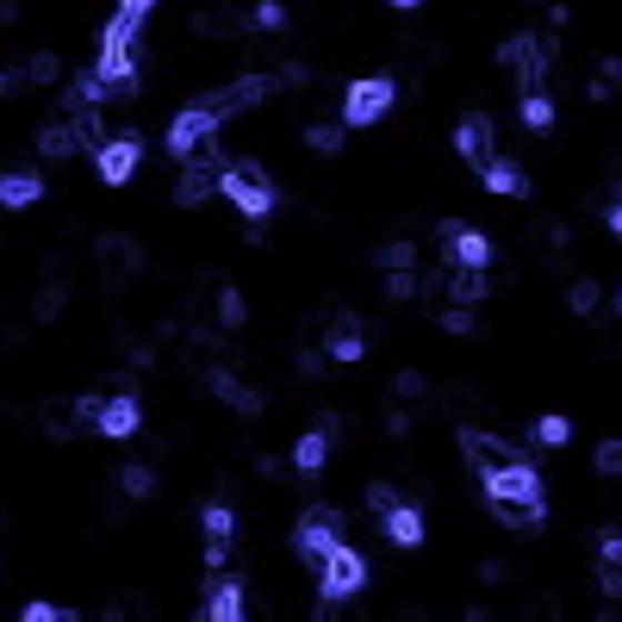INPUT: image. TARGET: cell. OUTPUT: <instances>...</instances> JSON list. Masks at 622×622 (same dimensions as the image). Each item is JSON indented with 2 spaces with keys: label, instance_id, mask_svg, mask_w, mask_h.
Wrapping results in <instances>:
<instances>
[{
  "label": "cell",
  "instance_id": "obj_1",
  "mask_svg": "<svg viewBox=\"0 0 622 622\" xmlns=\"http://www.w3.org/2000/svg\"><path fill=\"white\" fill-rule=\"evenodd\" d=\"M485 498H492V511L504 529H542L548 504H542V473L529 461H511L504 473H492L485 480Z\"/></svg>",
  "mask_w": 622,
  "mask_h": 622
},
{
  "label": "cell",
  "instance_id": "obj_2",
  "mask_svg": "<svg viewBox=\"0 0 622 622\" xmlns=\"http://www.w3.org/2000/svg\"><path fill=\"white\" fill-rule=\"evenodd\" d=\"M218 193H224L243 218H268V212H274V181H268L262 162H231V169H218Z\"/></svg>",
  "mask_w": 622,
  "mask_h": 622
},
{
  "label": "cell",
  "instance_id": "obj_3",
  "mask_svg": "<svg viewBox=\"0 0 622 622\" xmlns=\"http://www.w3.org/2000/svg\"><path fill=\"white\" fill-rule=\"evenodd\" d=\"M218 124H224V119H218L205 100H200V107H187V112H174V119H169V150L181 156V162H200V156L218 150Z\"/></svg>",
  "mask_w": 622,
  "mask_h": 622
},
{
  "label": "cell",
  "instance_id": "obj_4",
  "mask_svg": "<svg viewBox=\"0 0 622 622\" xmlns=\"http://www.w3.org/2000/svg\"><path fill=\"white\" fill-rule=\"evenodd\" d=\"M76 423H93L107 442H124V435H138L143 411H138V399H131V392H112V399H81L76 404Z\"/></svg>",
  "mask_w": 622,
  "mask_h": 622
},
{
  "label": "cell",
  "instance_id": "obj_5",
  "mask_svg": "<svg viewBox=\"0 0 622 622\" xmlns=\"http://www.w3.org/2000/svg\"><path fill=\"white\" fill-rule=\"evenodd\" d=\"M392 93H399V88H392L387 76H368V81H355V88L342 93V124H355V131H361V124L387 119V112H392Z\"/></svg>",
  "mask_w": 622,
  "mask_h": 622
},
{
  "label": "cell",
  "instance_id": "obj_6",
  "mask_svg": "<svg viewBox=\"0 0 622 622\" xmlns=\"http://www.w3.org/2000/svg\"><path fill=\"white\" fill-rule=\"evenodd\" d=\"M318 585H324V598H349V591L368 585V560L355 554V548H330L324 560H318Z\"/></svg>",
  "mask_w": 622,
  "mask_h": 622
},
{
  "label": "cell",
  "instance_id": "obj_7",
  "mask_svg": "<svg viewBox=\"0 0 622 622\" xmlns=\"http://www.w3.org/2000/svg\"><path fill=\"white\" fill-rule=\"evenodd\" d=\"M498 57H504V69L516 76V88H523V93H535V88H542V76H548V44L535 38V31L511 38V44L498 50Z\"/></svg>",
  "mask_w": 622,
  "mask_h": 622
},
{
  "label": "cell",
  "instance_id": "obj_8",
  "mask_svg": "<svg viewBox=\"0 0 622 622\" xmlns=\"http://www.w3.org/2000/svg\"><path fill=\"white\" fill-rule=\"evenodd\" d=\"M461 461L480 473V480H492V473H504L511 461H523V454L504 442V435H485V430H461Z\"/></svg>",
  "mask_w": 622,
  "mask_h": 622
},
{
  "label": "cell",
  "instance_id": "obj_9",
  "mask_svg": "<svg viewBox=\"0 0 622 622\" xmlns=\"http://www.w3.org/2000/svg\"><path fill=\"white\" fill-rule=\"evenodd\" d=\"M93 169H100V181H107V187H124L131 174H138V138H131V131L107 138L100 150H93Z\"/></svg>",
  "mask_w": 622,
  "mask_h": 622
},
{
  "label": "cell",
  "instance_id": "obj_10",
  "mask_svg": "<svg viewBox=\"0 0 622 622\" xmlns=\"http://www.w3.org/2000/svg\"><path fill=\"white\" fill-rule=\"evenodd\" d=\"M442 255H449V268H485L492 262V243L473 224H442Z\"/></svg>",
  "mask_w": 622,
  "mask_h": 622
},
{
  "label": "cell",
  "instance_id": "obj_11",
  "mask_svg": "<svg viewBox=\"0 0 622 622\" xmlns=\"http://www.w3.org/2000/svg\"><path fill=\"white\" fill-rule=\"evenodd\" d=\"M293 548H299V560H324L330 548H337V511H305L299 516Z\"/></svg>",
  "mask_w": 622,
  "mask_h": 622
},
{
  "label": "cell",
  "instance_id": "obj_12",
  "mask_svg": "<svg viewBox=\"0 0 622 622\" xmlns=\"http://www.w3.org/2000/svg\"><path fill=\"white\" fill-rule=\"evenodd\" d=\"M243 579H212V591H205V604L200 616L205 622H243Z\"/></svg>",
  "mask_w": 622,
  "mask_h": 622
},
{
  "label": "cell",
  "instance_id": "obj_13",
  "mask_svg": "<svg viewBox=\"0 0 622 622\" xmlns=\"http://www.w3.org/2000/svg\"><path fill=\"white\" fill-rule=\"evenodd\" d=\"M274 88V81L268 76H243V81H231V88H218L212 100H205V107L218 112V119H231V112H243V107H255V100H262V93Z\"/></svg>",
  "mask_w": 622,
  "mask_h": 622
},
{
  "label": "cell",
  "instance_id": "obj_14",
  "mask_svg": "<svg viewBox=\"0 0 622 622\" xmlns=\"http://www.w3.org/2000/svg\"><path fill=\"white\" fill-rule=\"evenodd\" d=\"M200 529H205V560L218 566V560L231 554V542H237V516H231V504H205Z\"/></svg>",
  "mask_w": 622,
  "mask_h": 622
},
{
  "label": "cell",
  "instance_id": "obj_15",
  "mask_svg": "<svg viewBox=\"0 0 622 622\" xmlns=\"http://www.w3.org/2000/svg\"><path fill=\"white\" fill-rule=\"evenodd\" d=\"M454 156L473 162V169H485V162H492V124H485V119H461V124H454Z\"/></svg>",
  "mask_w": 622,
  "mask_h": 622
},
{
  "label": "cell",
  "instance_id": "obj_16",
  "mask_svg": "<svg viewBox=\"0 0 622 622\" xmlns=\"http://www.w3.org/2000/svg\"><path fill=\"white\" fill-rule=\"evenodd\" d=\"M205 387L231 404V411H243V418H255V411H262V392H249L243 380H237V373H224V368H212V380H205Z\"/></svg>",
  "mask_w": 622,
  "mask_h": 622
},
{
  "label": "cell",
  "instance_id": "obj_17",
  "mask_svg": "<svg viewBox=\"0 0 622 622\" xmlns=\"http://www.w3.org/2000/svg\"><path fill=\"white\" fill-rule=\"evenodd\" d=\"M480 181H485V193H498V200H516V193H529V174L516 169V162H485L480 169Z\"/></svg>",
  "mask_w": 622,
  "mask_h": 622
},
{
  "label": "cell",
  "instance_id": "obj_18",
  "mask_svg": "<svg viewBox=\"0 0 622 622\" xmlns=\"http://www.w3.org/2000/svg\"><path fill=\"white\" fill-rule=\"evenodd\" d=\"M368 355V337H361V324L355 318H337V330H330V361H342V368H349V361H361Z\"/></svg>",
  "mask_w": 622,
  "mask_h": 622
},
{
  "label": "cell",
  "instance_id": "obj_19",
  "mask_svg": "<svg viewBox=\"0 0 622 622\" xmlns=\"http://www.w3.org/2000/svg\"><path fill=\"white\" fill-rule=\"evenodd\" d=\"M212 187H218V169H212V156H200V162H193V169L181 174V187H174V200H181V205H200L205 193H212Z\"/></svg>",
  "mask_w": 622,
  "mask_h": 622
},
{
  "label": "cell",
  "instance_id": "obj_20",
  "mask_svg": "<svg viewBox=\"0 0 622 622\" xmlns=\"http://www.w3.org/2000/svg\"><path fill=\"white\" fill-rule=\"evenodd\" d=\"M387 542L392 548H418L423 542V516L411 511V504H392L387 511Z\"/></svg>",
  "mask_w": 622,
  "mask_h": 622
},
{
  "label": "cell",
  "instance_id": "obj_21",
  "mask_svg": "<svg viewBox=\"0 0 622 622\" xmlns=\"http://www.w3.org/2000/svg\"><path fill=\"white\" fill-rule=\"evenodd\" d=\"M100 268H107L112 280L138 274V243H131V237H107V243H100Z\"/></svg>",
  "mask_w": 622,
  "mask_h": 622
},
{
  "label": "cell",
  "instance_id": "obj_22",
  "mask_svg": "<svg viewBox=\"0 0 622 622\" xmlns=\"http://www.w3.org/2000/svg\"><path fill=\"white\" fill-rule=\"evenodd\" d=\"M324 461H330V430H305L293 442V466H299V473H318Z\"/></svg>",
  "mask_w": 622,
  "mask_h": 622
},
{
  "label": "cell",
  "instance_id": "obj_23",
  "mask_svg": "<svg viewBox=\"0 0 622 622\" xmlns=\"http://www.w3.org/2000/svg\"><path fill=\"white\" fill-rule=\"evenodd\" d=\"M442 293H449L454 305H473V299H485L492 287H485V274H480V268H454V274L442 280Z\"/></svg>",
  "mask_w": 622,
  "mask_h": 622
},
{
  "label": "cell",
  "instance_id": "obj_24",
  "mask_svg": "<svg viewBox=\"0 0 622 622\" xmlns=\"http://www.w3.org/2000/svg\"><path fill=\"white\" fill-rule=\"evenodd\" d=\"M38 200H44L38 174H0V205H38Z\"/></svg>",
  "mask_w": 622,
  "mask_h": 622
},
{
  "label": "cell",
  "instance_id": "obj_25",
  "mask_svg": "<svg viewBox=\"0 0 622 622\" xmlns=\"http://www.w3.org/2000/svg\"><path fill=\"white\" fill-rule=\"evenodd\" d=\"M76 150H81V143H76V124H69V119L38 131V156H50V162H57V156H76Z\"/></svg>",
  "mask_w": 622,
  "mask_h": 622
},
{
  "label": "cell",
  "instance_id": "obj_26",
  "mask_svg": "<svg viewBox=\"0 0 622 622\" xmlns=\"http://www.w3.org/2000/svg\"><path fill=\"white\" fill-rule=\"evenodd\" d=\"M380 268H387V274H411V268H418V243H404V237H392V243L380 249Z\"/></svg>",
  "mask_w": 622,
  "mask_h": 622
},
{
  "label": "cell",
  "instance_id": "obj_27",
  "mask_svg": "<svg viewBox=\"0 0 622 622\" xmlns=\"http://www.w3.org/2000/svg\"><path fill=\"white\" fill-rule=\"evenodd\" d=\"M342 138H349L342 124H311V131H305V143H311L318 156H337V150H342Z\"/></svg>",
  "mask_w": 622,
  "mask_h": 622
},
{
  "label": "cell",
  "instance_id": "obj_28",
  "mask_svg": "<svg viewBox=\"0 0 622 622\" xmlns=\"http://www.w3.org/2000/svg\"><path fill=\"white\" fill-rule=\"evenodd\" d=\"M119 492L124 498H150L156 492V473H150V466H124V473H119Z\"/></svg>",
  "mask_w": 622,
  "mask_h": 622
},
{
  "label": "cell",
  "instance_id": "obj_29",
  "mask_svg": "<svg viewBox=\"0 0 622 622\" xmlns=\"http://www.w3.org/2000/svg\"><path fill=\"white\" fill-rule=\"evenodd\" d=\"M249 318V305H243V293H231V287H224V293H218V324L224 330H237Z\"/></svg>",
  "mask_w": 622,
  "mask_h": 622
},
{
  "label": "cell",
  "instance_id": "obj_30",
  "mask_svg": "<svg viewBox=\"0 0 622 622\" xmlns=\"http://www.w3.org/2000/svg\"><path fill=\"white\" fill-rule=\"evenodd\" d=\"M523 124H529V131H548V124H554V107H548V93H529V100H523Z\"/></svg>",
  "mask_w": 622,
  "mask_h": 622
},
{
  "label": "cell",
  "instance_id": "obj_31",
  "mask_svg": "<svg viewBox=\"0 0 622 622\" xmlns=\"http://www.w3.org/2000/svg\"><path fill=\"white\" fill-rule=\"evenodd\" d=\"M566 435H573V430H566V418H542V423H535V442H542V449H566Z\"/></svg>",
  "mask_w": 622,
  "mask_h": 622
},
{
  "label": "cell",
  "instance_id": "obj_32",
  "mask_svg": "<svg viewBox=\"0 0 622 622\" xmlns=\"http://www.w3.org/2000/svg\"><path fill=\"white\" fill-rule=\"evenodd\" d=\"M598 473H610V480H622V435H610L604 449H598Z\"/></svg>",
  "mask_w": 622,
  "mask_h": 622
},
{
  "label": "cell",
  "instance_id": "obj_33",
  "mask_svg": "<svg viewBox=\"0 0 622 622\" xmlns=\"http://www.w3.org/2000/svg\"><path fill=\"white\" fill-rule=\"evenodd\" d=\"M566 305H573L579 318H585V311H598V287H591V280H573V293H566Z\"/></svg>",
  "mask_w": 622,
  "mask_h": 622
},
{
  "label": "cell",
  "instance_id": "obj_34",
  "mask_svg": "<svg viewBox=\"0 0 622 622\" xmlns=\"http://www.w3.org/2000/svg\"><path fill=\"white\" fill-rule=\"evenodd\" d=\"M57 76H62V62L50 57V50H44V57H31V62H26V81H57Z\"/></svg>",
  "mask_w": 622,
  "mask_h": 622
},
{
  "label": "cell",
  "instance_id": "obj_35",
  "mask_svg": "<svg viewBox=\"0 0 622 622\" xmlns=\"http://www.w3.org/2000/svg\"><path fill=\"white\" fill-rule=\"evenodd\" d=\"M442 330H454V337H473V318H466V305H449V311H442Z\"/></svg>",
  "mask_w": 622,
  "mask_h": 622
},
{
  "label": "cell",
  "instance_id": "obj_36",
  "mask_svg": "<svg viewBox=\"0 0 622 622\" xmlns=\"http://www.w3.org/2000/svg\"><path fill=\"white\" fill-rule=\"evenodd\" d=\"M62 311V287H44V293H38V318H57Z\"/></svg>",
  "mask_w": 622,
  "mask_h": 622
},
{
  "label": "cell",
  "instance_id": "obj_37",
  "mask_svg": "<svg viewBox=\"0 0 622 622\" xmlns=\"http://www.w3.org/2000/svg\"><path fill=\"white\" fill-rule=\"evenodd\" d=\"M368 504H373V511H380V516H387L392 504H399V492H392V485H373V492H368Z\"/></svg>",
  "mask_w": 622,
  "mask_h": 622
},
{
  "label": "cell",
  "instance_id": "obj_38",
  "mask_svg": "<svg viewBox=\"0 0 622 622\" xmlns=\"http://www.w3.org/2000/svg\"><path fill=\"white\" fill-rule=\"evenodd\" d=\"M604 566H616V573H622V535H616V529L604 535Z\"/></svg>",
  "mask_w": 622,
  "mask_h": 622
},
{
  "label": "cell",
  "instance_id": "obj_39",
  "mask_svg": "<svg viewBox=\"0 0 622 622\" xmlns=\"http://www.w3.org/2000/svg\"><path fill=\"white\" fill-rule=\"evenodd\" d=\"M392 387H399V399H418V392H423V380H418V373H399Z\"/></svg>",
  "mask_w": 622,
  "mask_h": 622
},
{
  "label": "cell",
  "instance_id": "obj_40",
  "mask_svg": "<svg viewBox=\"0 0 622 622\" xmlns=\"http://www.w3.org/2000/svg\"><path fill=\"white\" fill-rule=\"evenodd\" d=\"M150 7H156V0H119L124 19H150Z\"/></svg>",
  "mask_w": 622,
  "mask_h": 622
},
{
  "label": "cell",
  "instance_id": "obj_41",
  "mask_svg": "<svg viewBox=\"0 0 622 622\" xmlns=\"http://www.w3.org/2000/svg\"><path fill=\"white\" fill-rule=\"evenodd\" d=\"M57 616H62L57 604H26V622H57Z\"/></svg>",
  "mask_w": 622,
  "mask_h": 622
},
{
  "label": "cell",
  "instance_id": "obj_42",
  "mask_svg": "<svg viewBox=\"0 0 622 622\" xmlns=\"http://www.w3.org/2000/svg\"><path fill=\"white\" fill-rule=\"evenodd\" d=\"M610 231H616V237H622V200H616V205H610Z\"/></svg>",
  "mask_w": 622,
  "mask_h": 622
},
{
  "label": "cell",
  "instance_id": "obj_43",
  "mask_svg": "<svg viewBox=\"0 0 622 622\" xmlns=\"http://www.w3.org/2000/svg\"><path fill=\"white\" fill-rule=\"evenodd\" d=\"M392 7H423V0H392Z\"/></svg>",
  "mask_w": 622,
  "mask_h": 622
}]
</instances>
